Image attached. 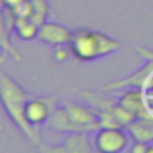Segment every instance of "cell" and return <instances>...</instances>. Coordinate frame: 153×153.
Segmentation results:
<instances>
[{
    "instance_id": "6da1fadb",
    "label": "cell",
    "mask_w": 153,
    "mask_h": 153,
    "mask_svg": "<svg viewBox=\"0 0 153 153\" xmlns=\"http://www.w3.org/2000/svg\"><path fill=\"white\" fill-rule=\"evenodd\" d=\"M33 94L26 92L12 76L5 72H0V97L1 103L8 117L16 127L26 136V139L35 146H41L39 128L31 126L24 115V108L29 98Z\"/></svg>"
},
{
    "instance_id": "7a4b0ae2",
    "label": "cell",
    "mask_w": 153,
    "mask_h": 153,
    "mask_svg": "<svg viewBox=\"0 0 153 153\" xmlns=\"http://www.w3.org/2000/svg\"><path fill=\"white\" fill-rule=\"evenodd\" d=\"M71 55L81 62H91L106 57L121 49V42L109 35L85 27L75 29L68 44Z\"/></svg>"
},
{
    "instance_id": "3957f363",
    "label": "cell",
    "mask_w": 153,
    "mask_h": 153,
    "mask_svg": "<svg viewBox=\"0 0 153 153\" xmlns=\"http://www.w3.org/2000/svg\"><path fill=\"white\" fill-rule=\"evenodd\" d=\"M56 106L57 98L55 96H32L25 104L24 115L31 126L39 128V126L47 123Z\"/></svg>"
},
{
    "instance_id": "277c9868",
    "label": "cell",
    "mask_w": 153,
    "mask_h": 153,
    "mask_svg": "<svg viewBox=\"0 0 153 153\" xmlns=\"http://www.w3.org/2000/svg\"><path fill=\"white\" fill-rule=\"evenodd\" d=\"M63 108L66 109L71 122L76 128V131L93 133L100 128L97 112L92 106H86L73 102H65Z\"/></svg>"
},
{
    "instance_id": "5b68a950",
    "label": "cell",
    "mask_w": 153,
    "mask_h": 153,
    "mask_svg": "<svg viewBox=\"0 0 153 153\" xmlns=\"http://www.w3.org/2000/svg\"><path fill=\"white\" fill-rule=\"evenodd\" d=\"M94 133V148L102 153H118L127 146V134L122 128H99Z\"/></svg>"
},
{
    "instance_id": "8992f818",
    "label": "cell",
    "mask_w": 153,
    "mask_h": 153,
    "mask_svg": "<svg viewBox=\"0 0 153 153\" xmlns=\"http://www.w3.org/2000/svg\"><path fill=\"white\" fill-rule=\"evenodd\" d=\"M41 151L48 153H88L93 151V147L90 141L88 131H73L67 133L60 145H41Z\"/></svg>"
},
{
    "instance_id": "52a82bcc",
    "label": "cell",
    "mask_w": 153,
    "mask_h": 153,
    "mask_svg": "<svg viewBox=\"0 0 153 153\" xmlns=\"http://www.w3.org/2000/svg\"><path fill=\"white\" fill-rule=\"evenodd\" d=\"M152 74H153V61L146 60V63L142 65L134 73L105 85L104 90L105 91H118L124 87H140L145 90L148 82V79L151 78Z\"/></svg>"
},
{
    "instance_id": "ba28073f",
    "label": "cell",
    "mask_w": 153,
    "mask_h": 153,
    "mask_svg": "<svg viewBox=\"0 0 153 153\" xmlns=\"http://www.w3.org/2000/svg\"><path fill=\"white\" fill-rule=\"evenodd\" d=\"M117 100L124 109L136 115V117L153 118V115L148 109L147 92L145 90L140 87H133L121 94Z\"/></svg>"
},
{
    "instance_id": "9c48e42d",
    "label": "cell",
    "mask_w": 153,
    "mask_h": 153,
    "mask_svg": "<svg viewBox=\"0 0 153 153\" xmlns=\"http://www.w3.org/2000/svg\"><path fill=\"white\" fill-rule=\"evenodd\" d=\"M72 32L67 26L55 23V22H45L39 26L37 39L55 45H68L72 38Z\"/></svg>"
},
{
    "instance_id": "30bf717a",
    "label": "cell",
    "mask_w": 153,
    "mask_h": 153,
    "mask_svg": "<svg viewBox=\"0 0 153 153\" xmlns=\"http://www.w3.org/2000/svg\"><path fill=\"white\" fill-rule=\"evenodd\" d=\"M126 129L135 141L149 142L153 140V118L137 117Z\"/></svg>"
},
{
    "instance_id": "8fae6325",
    "label": "cell",
    "mask_w": 153,
    "mask_h": 153,
    "mask_svg": "<svg viewBox=\"0 0 153 153\" xmlns=\"http://www.w3.org/2000/svg\"><path fill=\"white\" fill-rule=\"evenodd\" d=\"M50 129L60 131V133H73L76 131V128L74 127V124L71 122L66 109L62 106H56L54 109V111L51 112V115L49 116L47 123H45Z\"/></svg>"
},
{
    "instance_id": "7c38bea8",
    "label": "cell",
    "mask_w": 153,
    "mask_h": 153,
    "mask_svg": "<svg viewBox=\"0 0 153 153\" xmlns=\"http://www.w3.org/2000/svg\"><path fill=\"white\" fill-rule=\"evenodd\" d=\"M81 97L88 103L90 106H92L96 110H103V111H111L117 104L118 100L106 97L99 92H93V91H84L80 93Z\"/></svg>"
},
{
    "instance_id": "4fadbf2b",
    "label": "cell",
    "mask_w": 153,
    "mask_h": 153,
    "mask_svg": "<svg viewBox=\"0 0 153 153\" xmlns=\"http://www.w3.org/2000/svg\"><path fill=\"white\" fill-rule=\"evenodd\" d=\"M39 26L30 18H18L14 23V32L23 41H32L38 36Z\"/></svg>"
},
{
    "instance_id": "5bb4252c",
    "label": "cell",
    "mask_w": 153,
    "mask_h": 153,
    "mask_svg": "<svg viewBox=\"0 0 153 153\" xmlns=\"http://www.w3.org/2000/svg\"><path fill=\"white\" fill-rule=\"evenodd\" d=\"M11 31H8V29L6 27V25L4 24L2 20H0V48H1V62L5 60V55H10L11 57H13L16 61H22V55L18 53V50L13 47L11 39Z\"/></svg>"
},
{
    "instance_id": "9a60e30c",
    "label": "cell",
    "mask_w": 153,
    "mask_h": 153,
    "mask_svg": "<svg viewBox=\"0 0 153 153\" xmlns=\"http://www.w3.org/2000/svg\"><path fill=\"white\" fill-rule=\"evenodd\" d=\"M33 5V12L30 19L36 23L38 26L44 24L47 22L48 14H49V5L47 0H32Z\"/></svg>"
},
{
    "instance_id": "2e32d148",
    "label": "cell",
    "mask_w": 153,
    "mask_h": 153,
    "mask_svg": "<svg viewBox=\"0 0 153 153\" xmlns=\"http://www.w3.org/2000/svg\"><path fill=\"white\" fill-rule=\"evenodd\" d=\"M16 19L18 18H30L33 12L32 0H23L20 4L14 6L13 8H8Z\"/></svg>"
},
{
    "instance_id": "e0dca14e",
    "label": "cell",
    "mask_w": 153,
    "mask_h": 153,
    "mask_svg": "<svg viewBox=\"0 0 153 153\" xmlns=\"http://www.w3.org/2000/svg\"><path fill=\"white\" fill-rule=\"evenodd\" d=\"M54 59L57 62H63L68 59L69 54H71V49L68 45H55L54 47Z\"/></svg>"
},
{
    "instance_id": "ac0fdd59",
    "label": "cell",
    "mask_w": 153,
    "mask_h": 153,
    "mask_svg": "<svg viewBox=\"0 0 153 153\" xmlns=\"http://www.w3.org/2000/svg\"><path fill=\"white\" fill-rule=\"evenodd\" d=\"M136 51L145 60H152L153 61V49H148V48H143V47H137Z\"/></svg>"
},
{
    "instance_id": "d6986e66",
    "label": "cell",
    "mask_w": 153,
    "mask_h": 153,
    "mask_svg": "<svg viewBox=\"0 0 153 153\" xmlns=\"http://www.w3.org/2000/svg\"><path fill=\"white\" fill-rule=\"evenodd\" d=\"M133 153H147V142L136 141L131 147Z\"/></svg>"
},
{
    "instance_id": "ffe728a7",
    "label": "cell",
    "mask_w": 153,
    "mask_h": 153,
    "mask_svg": "<svg viewBox=\"0 0 153 153\" xmlns=\"http://www.w3.org/2000/svg\"><path fill=\"white\" fill-rule=\"evenodd\" d=\"M23 0H1V7L4 8H13L18 4H20Z\"/></svg>"
},
{
    "instance_id": "44dd1931",
    "label": "cell",
    "mask_w": 153,
    "mask_h": 153,
    "mask_svg": "<svg viewBox=\"0 0 153 153\" xmlns=\"http://www.w3.org/2000/svg\"><path fill=\"white\" fill-rule=\"evenodd\" d=\"M147 153H153V140L147 142Z\"/></svg>"
},
{
    "instance_id": "7402d4cb",
    "label": "cell",
    "mask_w": 153,
    "mask_h": 153,
    "mask_svg": "<svg viewBox=\"0 0 153 153\" xmlns=\"http://www.w3.org/2000/svg\"><path fill=\"white\" fill-rule=\"evenodd\" d=\"M152 115H153V110H152Z\"/></svg>"
}]
</instances>
